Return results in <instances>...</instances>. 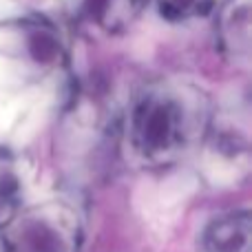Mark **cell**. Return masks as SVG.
I'll return each instance as SVG.
<instances>
[{
  "mask_svg": "<svg viewBox=\"0 0 252 252\" xmlns=\"http://www.w3.org/2000/svg\"><path fill=\"white\" fill-rule=\"evenodd\" d=\"M204 118V100L190 84H151L130 106V151L142 164L153 168L173 164L199 137Z\"/></svg>",
  "mask_w": 252,
  "mask_h": 252,
  "instance_id": "cell-1",
  "label": "cell"
},
{
  "mask_svg": "<svg viewBox=\"0 0 252 252\" xmlns=\"http://www.w3.org/2000/svg\"><path fill=\"white\" fill-rule=\"evenodd\" d=\"M7 230L9 252H73V228L60 206H44L11 219Z\"/></svg>",
  "mask_w": 252,
  "mask_h": 252,
  "instance_id": "cell-2",
  "label": "cell"
},
{
  "mask_svg": "<svg viewBox=\"0 0 252 252\" xmlns=\"http://www.w3.org/2000/svg\"><path fill=\"white\" fill-rule=\"evenodd\" d=\"M146 0H64L69 13L100 31H122L137 18Z\"/></svg>",
  "mask_w": 252,
  "mask_h": 252,
  "instance_id": "cell-3",
  "label": "cell"
},
{
  "mask_svg": "<svg viewBox=\"0 0 252 252\" xmlns=\"http://www.w3.org/2000/svg\"><path fill=\"white\" fill-rule=\"evenodd\" d=\"M250 0H226L217 16V40L221 51L232 60H248L250 56Z\"/></svg>",
  "mask_w": 252,
  "mask_h": 252,
  "instance_id": "cell-4",
  "label": "cell"
},
{
  "mask_svg": "<svg viewBox=\"0 0 252 252\" xmlns=\"http://www.w3.org/2000/svg\"><path fill=\"white\" fill-rule=\"evenodd\" d=\"M250 215L246 210L215 219L204 235V252H250Z\"/></svg>",
  "mask_w": 252,
  "mask_h": 252,
  "instance_id": "cell-5",
  "label": "cell"
},
{
  "mask_svg": "<svg viewBox=\"0 0 252 252\" xmlns=\"http://www.w3.org/2000/svg\"><path fill=\"white\" fill-rule=\"evenodd\" d=\"M22 199V179L16 168V161L7 155H0V226L16 217V210Z\"/></svg>",
  "mask_w": 252,
  "mask_h": 252,
  "instance_id": "cell-6",
  "label": "cell"
},
{
  "mask_svg": "<svg viewBox=\"0 0 252 252\" xmlns=\"http://www.w3.org/2000/svg\"><path fill=\"white\" fill-rule=\"evenodd\" d=\"M161 16L170 20H186L192 16H201L210 9L213 0H153Z\"/></svg>",
  "mask_w": 252,
  "mask_h": 252,
  "instance_id": "cell-7",
  "label": "cell"
}]
</instances>
